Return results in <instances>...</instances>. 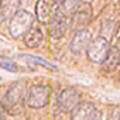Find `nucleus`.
Listing matches in <instances>:
<instances>
[{
	"label": "nucleus",
	"instance_id": "obj_1",
	"mask_svg": "<svg viewBox=\"0 0 120 120\" xmlns=\"http://www.w3.org/2000/svg\"><path fill=\"white\" fill-rule=\"evenodd\" d=\"M26 95H27V88L23 82L14 83L3 96L2 99V107L6 113L16 116L20 114L24 109L26 103Z\"/></svg>",
	"mask_w": 120,
	"mask_h": 120
},
{
	"label": "nucleus",
	"instance_id": "obj_2",
	"mask_svg": "<svg viewBox=\"0 0 120 120\" xmlns=\"http://www.w3.org/2000/svg\"><path fill=\"white\" fill-rule=\"evenodd\" d=\"M49 35L55 40L62 38L68 30V16L65 14V11L62 10V7L58 3H55L52 0V9H51V16H49Z\"/></svg>",
	"mask_w": 120,
	"mask_h": 120
},
{
	"label": "nucleus",
	"instance_id": "obj_3",
	"mask_svg": "<svg viewBox=\"0 0 120 120\" xmlns=\"http://www.w3.org/2000/svg\"><path fill=\"white\" fill-rule=\"evenodd\" d=\"M33 24H34V16H33V13H30L27 10H17L10 17L9 33L16 40L21 38L33 27Z\"/></svg>",
	"mask_w": 120,
	"mask_h": 120
},
{
	"label": "nucleus",
	"instance_id": "obj_4",
	"mask_svg": "<svg viewBox=\"0 0 120 120\" xmlns=\"http://www.w3.org/2000/svg\"><path fill=\"white\" fill-rule=\"evenodd\" d=\"M109 48H110V44L106 37H102V35L96 37L90 40L86 48V56L93 64H103L109 54Z\"/></svg>",
	"mask_w": 120,
	"mask_h": 120
},
{
	"label": "nucleus",
	"instance_id": "obj_5",
	"mask_svg": "<svg viewBox=\"0 0 120 120\" xmlns=\"http://www.w3.org/2000/svg\"><path fill=\"white\" fill-rule=\"evenodd\" d=\"M26 96V102L31 109H42L48 105L49 88L47 85H33Z\"/></svg>",
	"mask_w": 120,
	"mask_h": 120
},
{
	"label": "nucleus",
	"instance_id": "obj_6",
	"mask_svg": "<svg viewBox=\"0 0 120 120\" xmlns=\"http://www.w3.org/2000/svg\"><path fill=\"white\" fill-rule=\"evenodd\" d=\"M81 102V95L75 88H67L58 95V107L64 113H71V110Z\"/></svg>",
	"mask_w": 120,
	"mask_h": 120
},
{
	"label": "nucleus",
	"instance_id": "obj_7",
	"mask_svg": "<svg viewBox=\"0 0 120 120\" xmlns=\"http://www.w3.org/2000/svg\"><path fill=\"white\" fill-rule=\"evenodd\" d=\"M98 109L92 102H79L71 110V120H96Z\"/></svg>",
	"mask_w": 120,
	"mask_h": 120
},
{
	"label": "nucleus",
	"instance_id": "obj_8",
	"mask_svg": "<svg viewBox=\"0 0 120 120\" xmlns=\"http://www.w3.org/2000/svg\"><path fill=\"white\" fill-rule=\"evenodd\" d=\"M92 40V35H90V31L86 30V28H81V30H76L72 40H71V44H69V48L74 54L76 55H81L86 51L89 42Z\"/></svg>",
	"mask_w": 120,
	"mask_h": 120
},
{
	"label": "nucleus",
	"instance_id": "obj_9",
	"mask_svg": "<svg viewBox=\"0 0 120 120\" xmlns=\"http://www.w3.org/2000/svg\"><path fill=\"white\" fill-rule=\"evenodd\" d=\"M74 17V26H75V30H81V28H85L90 20H92V7L89 3H82L78 10L72 14Z\"/></svg>",
	"mask_w": 120,
	"mask_h": 120
},
{
	"label": "nucleus",
	"instance_id": "obj_10",
	"mask_svg": "<svg viewBox=\"0 0 120 120\" xmlns=\"http://www.w3.org/2000/svg\"><path fill=\"white\" fill-rule=\"evenodd\" d=\"M52 9V0H38L35 3V17L41 24H48Z\"/></svg>",
	"mask_w": 120,
	"mask_h": 120
},
{
	"label": "nucleus",
	"instance_id": "obj_11",
	"mask_svg": "<svg viewBox=\"0 0 120 120\" xmlns=\"http://www.w3.org/2000/svg\"><path fill=\"white\" fill-rule=\"evenodd\" d=\"M44 41V34L40 27H31L26 34H24V44L28 48H37L42 44Z\"/></svg>",
	"mask_w": 120,
	"mask_h": 120
},
{
	"label": "nucleus",
	"instance_id": "obj_12",
	"mask_svg": "<svg viewBox=\"0 0 120 120\" xmlns=\"http://www.w3.org/2000/svg\"><path fill=\"white\" fill-rule=\"evenodd\" d=\"M21 0H2L0 3V23L10 19L20 7Z\"/></svg>",
	"mask_w": 120,
	"mask_h": 120
},
{
	"label": "nucleus",
	"instance_id": "obj_13",
	"mask_svg": "<svg viewBox=\"0 0 120 120\" xmlns=\"http://www.w3.org/2000/svg\"><path fill=\"white\" fill-rule=\"evenodd\" d=\"M19 58H20V59H23V61H26V62H28V64H35V65H41V67H44V68H47V69H52V71H56V67H55L54 64H51V62L45 61V59H42V58H40V56L21 54Z\"/></svg>",
	"mask_w": 120,
	"mask_h": 120
},
{
	"label": "nucleus",
	"instance_id": "obj_14",
	"mask_svg": "<svg viewBox=\"0 0 120 120\" xmlns=\"http://www.w3.org/2000/svg\"><path fill=\"white\" fill-rule=\"evenodd\" d=\"M103 64H106V67L110 71L117 68V65H119V45L117 44H114L112 48H109V54H107Z\"/></svg>",
	"mask_w": 120,
	"mask_h": 120
},
{
	"label": "nucleus",
	"instance_id": "obj_15",
	"mask_svg": "<svg viewBox=\"0 0 120 120\" xmlns=\"http://www.w3.org/2000/svg\"><path fill=\"white\" fill-rule=\"evenodd\" d=\"M82 4V0H62V10L65 11V14L68 16V14H74L76 10H78V7Z\"/></svg>",
	"mask_w": 120,
	"mask_h": 120
},
{
	"label": "nucleus",
	"instance_id": "obj_16",
	"mask_svg": "<svg viewBox=\"0 0 120 120\" xmlns=\"http://www.w3.org/2000/svg\"><path fill=\"white\" fill-rule=\"evenodd\" d=\"M0 68L6 69L9 72H17L19 71V67L13 59H10L9 56H3V55H0Z\"/></svg>",
	"mask_w": 120,
	"mask_h": 120
},
{
	"label": "nucleus",
	"instance_id": "obj_17",
	"mask_svg": "<svg viewBox=\"0 0 120 120\" xmlns=\"http://www.w3.org/2000/svg\"><path fill=\"white\" fill-rule=\"evenodd\" d=\"M119 119H120V109L116 106V107H113V110L110 112L107 120H119Z\"/></svg>",
	"mask_w": 120,
	"mask_h": 120
},
{
	"label": "nucleus",
	"instance_id": "obj_18",
	"mask_svg": "<svg viewBox=\"0 0 120 120\" xmlns=\"http://www.w3.org/2000/svg\"><path fill=\"white\" fill-rule=\"evenodd\" d=\"M0 120H6V119H4V114H3V112H2V109H0Z\"/></svg>",
	"mask_w": 120,
	"mask_h": 120
},
{
	"label": "nucleus",
	"instance_id": "obj_19",
	"mask_svg": "<svg viewBox=\"0 0 120 120\" xmlns=\"http://www.w3.org/2000/svg\"><path fill=\"white\" fill-rule=\"evenodd\" d=\"M0 2H2V0H0Z\"/></svg>",
	"mask_w": 120,
	"mask_h": 120
},
{
	"label": "nucleus",
	"instance_id": "obj_20",
	"mask_svg": "<svg viewBox=\"0 0 120 120\" xmlns=\"http://www.w3.org/2000/svg\"><path fill=\"white\" fill-rule=\"evenodd\" d=\"M0 79H2V78H0Z\"/></svg>",
	"mask_w": 120,
	"mask_h": 120
}]
</instances>
